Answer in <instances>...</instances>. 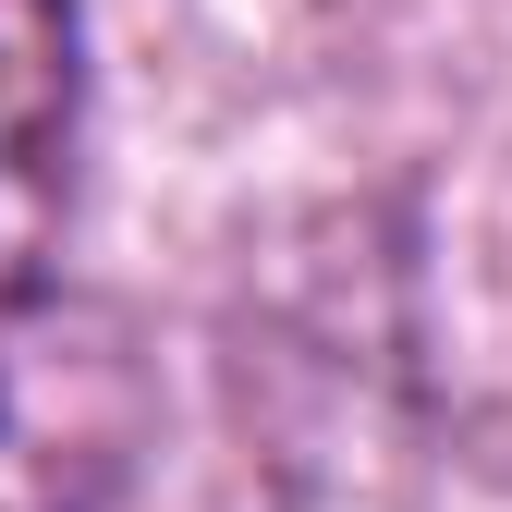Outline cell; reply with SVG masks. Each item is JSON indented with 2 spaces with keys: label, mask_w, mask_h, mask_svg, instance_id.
Masks as SVG:
<instances>
[{
  "label": "cell",
  "mask_w": 512,
  "mask_h": 512,
  "mask_svg": "<svg viewBox=\"0 0 512 512\" xmlns=\"http://www.w3.org/2000/svg\"><path fill=\"white\" fill-rule=\"evenodd\" d=\"M147 439V354L98 293H0V512H110Z\"/></svg>",
  "instance_id": "cell-1"
},
{
  "label": "cell",
  "mask_w": 512,
  "mask_h": 512,
  "mask_svg": "<svg viewBox=\"0 0 512 512\" xmlns=\"http://www.w3.org/2000/svg\"><path fill=\"white\" fill-rule=\"evenodd\" d=\"M74 122H86L74 0H0V293L37 281L74 208Z\"/></svg>",
  "instance_id": "cell-2"
}]
</instances>
